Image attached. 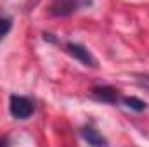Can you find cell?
Listing matches in <instances>:
<instances>
[{"label": "cell", "instance_id": "cell-1", "mask_svg": "<svg viewBox=\"0 0 149 147\" xmlns=\"http://www.w3.org/2000/svg\"><path fill=\"white\" fill-rule=\"evenodd\" d=\"M88 3H90V0H54L49 7V12L52 16H57V17L70 16Z\"/></svg>", "mask_w": 149, "mask_h": 147}, {"label": "cell", "instance_id": "cell-2", "mask_svg": "<svg viewBox=\"0 0 149 147\" xmlns=\"http://www.w3.org/2000/svg\"><path fill=\"white\" fill-rule=\"evenodd\" d=\"M10 114L16 119H26L33 114V102L28 97H21V95H12L10 97Z\"/></svg>", "mask_w": 149, "mask_h": 147}, {"label": "cell", "instance_id": "cell-3", "mask_svg": "<svg viewBox=\"0 0 149 147\" xmlns=\"http://www.w3.org/2000/svg\"><path fill=\"white\" fill-rule=\"evenodd\" d=\"M66 50H68V54L74 57L76 61H80L83 66H88V68H97V59L92 55V52L87 49V47H83L81 43H73V42H70L68 45H66Z\"/></svg>", "mask_w": 149, "mask_h": 147}, {"label": "cell", "instance_id": "cell-4", "mask_svg": "<svg viewBox=\"0 0 149 147\" xmlns=\"http://www.w3.org/2000/svg\"><path fill=\"white\" fill-rule=\"evenodd\" d=\"M92 95L97 99V101H102V102H109V104H114L118 101V92L113 88V87H95L92 90Z\"/></svg>", "mask_w": 149, "mask_h": 147}, {"label": "cell", "instance_id": "cell-5", "mask_svg": "<svg viewBox=\"0 0 149 147\" xmlns=\"http://www.w3.org/2000/svg\"><path fill=\"white\" fill-rule=\"evenodd\" d=\"M81 137H83V140L88 142L90 146H108V140H106L97 130H94L92 126H85V128L81 130Z\"/></svg>", "mask_w": 149, "mask_h": 147}, {"label": "cell", "instance_id": "cell-6", "mask_svg": "<svg viewBox=\"0 0 149 147\" xmlns=\"http://www.w3.org/2000/svg\"><path fill=\"white\" fill-rule=\"evenodd\" d=\"M123 102H125V106H127L128 109L137 111V112H141V111L146 109V102L141 101V99H137V97H125Z\"/></svg>", "mask_w": 149, "mask_h": 147}, {"label": "cell", "instance_id": "cell-7", "mask_svg": "<svg viewBox=\"0 0 149 147\" xmlns=\"http://www.w3.org/2000/svg\"><path fill=\"white\" fill-rule=\"evenodd\" d=\"M10 28H12V21H10V17H3V16H0V40L10 31Z\"/></svg>", "mask_w": 149, "mask_h": 147}, {"label": "cell", "instance_id": "cell-8", "mask_svg": "<svg viewBox=\"0 0 149 147\" xmlns=\"http://www.w3.org/2000/svg\"><path fill=\"white\" fill-rule=\"evenodd\" d=\"M137 83H139L142 88L149 90V74H141V76H137Z\"/></svg>", "mask_w": 149, "mask_h": 147}, {"label": "cell", "instance_id": "cell-9", "mask_svg": "<svg viewBox=\"0 0 149 147\" xmlns=\"http://www.w3.org/2000/svg\"><path fill=\"white\" fill-rule=\"evenodd\" d=\"M0 144H2V146H5V144H7V140H5V139H0Z\"/></svg>", "mask_w": 149, "mask_h": 147}]
</instances>
